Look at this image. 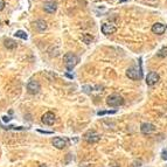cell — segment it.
Returning <instances> with one entry per match:
<instances>
[{"mask_svg":"<svg viewBox=\"0 0 167 167\" xmlns=\"http://www.w3.org/2000/svg\"><path fill=\"white\" fill-rule=\"evenodd\" d=\"M126 76L129 79H139L143 77V71L141 69L139 68H136V67H132V68H129L127 71H126Z\"/></svg>","mask_w":167,"mask_h":167,"instance_id":"obj_3","label":"cell"},{"mask_svg":"<svg viewBox=\"0 0 167 167\" xmlns=\"http://www.w3.org/2000/svg\"><path fill=\"white\" fill-rule=\"evenodd\" d=\"M166 167H167V166H166Z\"/></svg>","mask_w":167,"mask_h":167,"instance_id":"obj_23","label":"cell"},{"mask_svg":"<svg viewBox=\"0 0 167 167\" xmlns=\"http://www.w3.org/2000/svg\"><path fill=\"white\" fill-rule=\"evenodd\" d=\"M40 90H41V85H40V83H39L37 81H35V79L29 81V83L27 84V91H28L29 94H32V95L39 94Z\"/></svg>","mask_w":167,"mask_h":167,"instance_id":"obj_4","label":"cell"},{"mask_svg":"<svg viewBox=\"0 0 167 167\" xmlns=\"http://www.w3.org/2000/svg\"><path fill=\"white\" fill-rule=\"evenodd\" d=\"M63 62H64V66L68 70H72L79 64V59L74 53H67L63 56Z\"/></svg>","mask_w":167,"mask_h":167,"instance_id":"obj_1","label":"cell"},{"mask_svg":"<svg viewBox=\"0 0 167 167\" xmlns=\"http://www.w3.org/2000/svg\"><path fill=\"white\" fill-rule=\"evenodd\" d=\"M116 31H117V28H116V26H114V24L106 22V24H104L102 26V33L105 34V35H111V34H114Z\"/></svg>","mask_w":167,"mask_h":167,"instance_id":"obj_8","label":"cell"},{"mask_svg":"<svg viewBox=\"0 0 167 167\" xmlns=\"http://www.w3.org/2000/svg\"><path fill=\"white\" fill-rule=\"evenodd\" d=\"M39 167H47V166H46L44 164H41V165H40V166H39Z\"/></svg>","mask_w":167,"mask_h":167,"instance_id":"obj_22","label":"cell"},{"mask_svg":"<svg viewBox=\"0 0 167 167\" xmlns=\"http://www.w3.org/2000/svg\"><path fill=\"white\" fill-rule=\"evenodd\" d=\"M166 29H167L166 25L160 24V22H157V24H154V25L152 26V32H153L154 34H157V35L164 34V33L166 32Z\"/></svg>","mask_w":167,"mask_h":167,"instance_id":"obj_9","label":"cell"},{"mask_svg":"<svg viewBox=\"0 0 167 167\" xmlns=\"http://www.w3.org/2000/svg\"><path fill=\"white\" fill-rule=\"evenodd\" d=\"M83 138H84V140L88 141L89 144H94V143H97V141L101 139V137H99V134L97 133V132L92 131V130H90L88 131L84 136H83Z\"/></svg>","mask_w":167,"mask_h":167,"instance_id":"obj_5","label":"cell"},{"mask_svg":"<svg viewBox=\"0 0 167 167\" xmlns=\"http://www.w3.org/2000/svg\"><path fill=\"white\" fill-rule=\"evenodd\" d=\"M35 27L37 31H40V32H43L44 29L47 28V22L44 21V20H37V21H35Z\"/></svg>","mask_w":167,"mask_h":167,"instance_id":"obj_14","label":"cell"},{"mask_svg":"<svg viewBox=\"0 0 167 167\" xmlns=\"http://www.w3.org/2000/svg\"><path fill=\"white\" fill-rule=\"evenodd\" d=\"M82 41H83L84 43L89 44L94 41V37L90 35V34H83V35H82Z\"/></svg>","mask_w":167,"mask_h":167,"instance_id":"obj_15","label":"cell"},{"mask_svg":"<svg viewBox=\"0 0 167 167\" xmlns=\"http://www.w3.org/2000/svg\"><path fill=\"white\" fill-rule=\"evenodd\" d=\"M5 7V1L4 0H0V11H2Z\"/></svg>","mask_w":167,"mask_h":167,"instance_id":"obj_20","label":"cell"},{"mask_svg":"<svg viewBox=\"0 0 167 167\" xmlns=\"http://www.w3.org/2000/svg\"><path fill=\"white\" fill-rule=\"evenodd\" d=\"M53 145L56 147L57 149H64L66 146H67V141L64 140L63 138H60V137H56V138H54L53 140Z\"/></svg>","mask_w":167,"mask_h":167,"instance_id":"obj_12","label":"cell"},{"mask_svg":"<svg viewBox=\"0 0 167 167\" xmlns=\"http://www.w3.org/2000/svg\"><path fill=\"white\" fill-rule=\"evenodd\" d=\"M156 130H157L156 126L151 123H143L140 126V131L143 134H149V133L154 132Z\"/></svg>","mask_w":167,"mask_h":167,"instance_id":"obj_10","label":"cell"},{"mask_svg":"<svg viewBox=\"0 0 167 167\" xmlns=\"http://www.w3.org/2000/svg\"><path fill=\"white\" fill-rule=\"evenodd\" d=\"M159 75L157 72H154V71H151L149 75H147V77H146V83H147V85L149 87H152V85H154V84H157L159 82Z\"/></svg>","mask_w":167,"mask_h":167,"instance_id":"obj_6","label":"cell"},{"mask_svg":"<svg viewBox=\"0 0 167 167\" xmlns=\"http://www.w3.org/2000/svg\"><path fill=\"white\" fill-rule=\"evenodd\" d=\"M37 131L40 132V133H44V134H52L53 133L52 131H42V130H37Z\"/></svg>","mask_w":167,"mask_h":167,"instance_id":"obj_21","label":"cell"},{"mask_svg":"<svg viewBox=\"0 0 167 167\" xmlns=\"http://www.w3.org/2000/svg\"><path fill=\"white\" fill-rule=\"evenodd\" d=\"M158 56L159 57H167V47L161 48L158 52Z\"/></svg>","mask_w":167,"mask_h":167,"instance_id":"obj_17","label":"cell"},{"mask_svg":"<svg viewBox=\"0 0 167 167\" xmlns=\"http://www.w3.org/2000/svg\"><path fill=\"white\" fill-rule=\"evenodd\" d=\"M41 122L46 125H53L55 123V114L53 112H46L41 117Z\"/></svg>","mask_w":167,"mask_h":167,"instance_id":"obj_7","label":"cell"},{"mask_svg":"<svg viewBox=\"0 0 167 167\" xmlns=\"http://www.w3.org/2000/svg\"><path fill=\"white\" fill-rule=\"evenodd\" d=\"M116 114V111L114 110H111V111H99V112H97V114L98 116H103V114Z\"/></svg>","mask_w":167,"mask_h":167,"instance_id":"obj_18","label":"cell"},{"mask_svg":"<svg viewBox=\"0 0 167 167\" xmlns=\"http://www.w3.org/2000/svg\"><path fill=\"white\" fill-rule=\"evenodd\" d=\"M43 8L47 13L53 14V13L56 12V9H57V4H56V2H54V1H47V2H44Z\"/></svg>","mask_w":167,"mask_h":167,"instance_id":"obj_11","label":"cell"},{"mask_svg":"<svg viewBox=\"0 0 167 167\" xmlns=\"http://www.w3.org/2000/svg\"><path fill=\"white\" fill-rule=\"evenodd\" d=\"M4 44L7 49H15L17 48V41H14L13 39H5L4 40Z\"/></svg>","mask_w":167,"mask_h":167,"instance_id":"obj_13","label":"cell"},{"mask_svg":"<svg viewBox=\"0 0 167 167\" xmlns=\"http://www.w3.org/2000/svg\"><path fill=\"white\" fill-rule=\"evenodd\" d=\"M14 35L17 36V37H20V39H22V40H26L27 37H28L27 33H26V32H24V31H17Z\"/></svg>","mask_w":167,"mask_h":167,"instance_id":"obj_16","label":"cell"},{"mask_svg":"<svg viewBox=\"0 0 167 167\" xmlns=\"http://www.w3.org/2000/svg\"><path fill=\"white\" fill-rule=\"evenodd\" d=\"M106 104L109 106H120L124 104V98L118 94H112L108 97Z\"/></svg>","mask_w":167,"mask_h":167,"instance_id":"obj_2","label":"cell"},{"mask_svg":"<svg viewBox=\"0 0 167 167\" xmlns=\"http://www.w3.org/2000/svg\"><path fill=\"white\" fill-rule=\"evenodd\" d=\"M161 158L167 161V151H162V153H161Z\"/></svg>","mask_w":167,"mask_h":167,"instance_id":"obj_19","label":"cell"}]
</instances>
